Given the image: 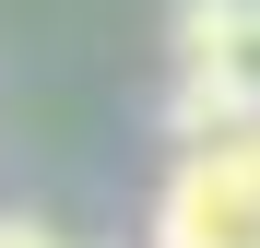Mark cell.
Instances as JSON below:
<instances>
[{
	"instance_id": "cell-1",
	"label": "cell",
	"mask_w": 260,
	"mask_h": 248,
	"mask_svg": "<svg viewBox=\"0 0 260 248\" xmlns=\"http://www.w3.org/2000/svg\"><path fill=\"white\" fill-rule=\"evenodd\" d=\"M154 248H260V118L178 142L154 189Z\"/></svg>"
},
{
	"instance_id": "cell-2",
	"label": "cell",
	"mask_w": 260,
	"mask_h": 248,
	"mask_svg": "<svg viewBox=\"0 0 260 248\" xmlns=\"http://www.w3.org/2000/svg\"><path fill=\"white\" fill-rule=\"evenodd\" d=\"M166 48L225 118H260V0H178Z\"/></svg>"
},
{
	"instance_id": "cell-3",
	"label": "cell",
	"mask_w": 260,
	"mask_h": 248,
	"mask_svg": "<svg viewBox=\"0 0 260 248\" xmlns=\"http://www.w3.org/2000/svg\"><path fill=\"white\" fill-rule=\"evenodd\" d=\"M0 248H59V236L36 225V213H0Z\"/></svg>"
}]
</instances>
